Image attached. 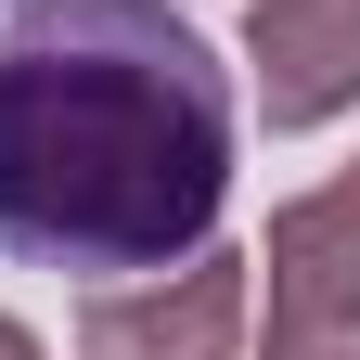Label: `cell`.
Listing matches in <instances>:
<instances>
[{
	"mask_svg": "<svg viewBox=\"0 0 360 360\" xmlns=\"http://www.w3.org/2000/svg\"><path fill=\"white\" fill-rule=\"evenodd\" d=\"M232 65L167 0H13L0 13V257L142 283L232 206Z\"/></svg>",
	"mask_w": 360,
	"mask_h": 360,
	"instance_id": "6da1fadb",
	"label": "cell"
},
{
	"mask_svg": "<svg viewBox=\"0 0 360 360\" xmlns=\"http://www.w3.org/2000/svg\"><path fill=\"white\" fill-rule=\"evenodd\" d=\"M257 270V360H309V347H347L360 335V155L335 180L270 206V245L245 257Z\"/></svg>",
	"mask_w": 360,
	"mask_h": 360,
	"instance_id": "7a4b0ae2",
	"label": "cell"
},
{
	"mask_svg": "<svg viewBox=\"0 0 360 360\" xmlns=\"http://www.w3.org/2000/svg\"><path fill=\"white\" fill-rule=\"evenodd\" d=\"M245 322H257V270L206 232L193 257L142 270V283H90L77 360H245Z\"/></svg>",
	"mask_w": 360,
	"mask_h": 360,
	"instance_id": "3957f363",
	"label": "cell"
},
{
	"mask_svg": "<svg viewBox=\"0 0 360 360\" xmlns=\"http://www.w3.org/2000/svg\"><path fill=\"white\" fill-rule=\"evenodd\" d=\"M245 103L270 116V142L360 116V0H257L245 13Z\"/></svg>",
	"mask_w": 360,
	"mask_h": 360,
	"instance_id": "277c9868",
	"label": "cell"
},
{
	"mask_svg": "<svg viewBox=\"0 0 360 360\" xmlns=\"http://www.w3.org/2000/svg\"><path fill=\"white\" fill-rule=\"evenodd\" d=\"M0 360H52V347H39V335L13 322V309H0Z\"/></svg>",
	"mask_w": 360,
	"mask_h": 360,
	"instance_id": "5b68a950",
	"label": "cell"
},
{
	"mask_svg": "<svg viewBox=\"0 0 360 360\" xmlns=\"http://www.w3.org/2000/svg\"><path fill=\"white\" fill-rule=\"evenodd\" d=\"M309 360H360V335H347V347H309Z\"/></svg>",
	"mask_w": 360,
	"mask_h": 360,
	"instance_id": "8992f818",
	"label": "cell"
}]
</instances>
